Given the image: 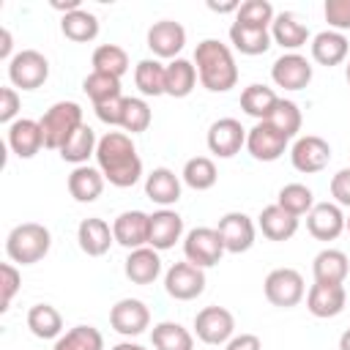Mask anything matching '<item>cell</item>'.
I'll list each match as a JSON object with an SVG mask.
<instances>
[{
  "instance_id": "obj_1",
  "label": "cell",
  "mask_w": 350,
  "mask_h": 350,
  "mask_svg": "<svg viewBox=\"0 0 350 350\" xmlns=\"http://www.w3.org/2000/svg\"><path fill=\"white\" fill-rule=\"evenodd\" d=\"M96 164L104 175L118 189H129L139 180L142 175V161L137 156V148L126 131H107L98 145H96Z\"/></svg>"
},
{
  "instance_id": "obj_2",
  "label": "cell",
  "mask_w": 350,
  "mask_h": 350,
  "mask_svg": "<svg viewBox=\"0 0 350 350\" xmlns=\"http://www.w3.org/2000/svg\"><path fill=\"white\" fill-rule=\"evenodd\" d=\"M194 66L202 88L211 93H227L238 82V66H235L232 49L219 38H205L197 44Z\"/></svg>"
},
{
  "instance_id": "obj_3",
  "label": "cell",
  "mask_w": 350,
  "mask_h": 350,
  "mask_svg": "<svg viewBox=\"0 0 350 350\" xmlns=\"http://www.w3.org/2000/svg\"><path fill=\"white\" fill-rule=\"evenodd\" d=\"M52 246V235L44 224L38 221H25L16 224L8 238H5V254L11 262H22V265H36L49 254Z\"/></svg>"
},
{
  "instance_id": "obj_4",
  "label": "cell",
  "mask_w": 350,
  "mask_h": 350,
  "mask_svg": "<svg viewBox=\"0 0 350 350\" xmlns=\"http://www.w3.org/2000/svg\"><path fill=\"white\" fill-rule=\"evenodd\" d=\"M38 123L44 131V148L60 150L82 126V107L77 101H57L38 118Z\"/></svg>"
},
{
  "instance_id": "obj_5",
  "label": "cell",
  "mask_w": 350,
  "mask_h": 350,
  "mask_svg": "<svg viewBox=\"0 0 350 350\" xmlns=\"http://www.w3.org/2000/svg\"><path fill=\"white\" fill-rule=\"evenodd\" d=\"M46 77H49V60L38 49H22L8 63V79L14 88L36 90L46 82Z\"/></svg>"
},
{
  "instance_id": "obj_6",
  "label": "cell",
  "mask_w": 350,
  "mask_h": 350,
  "mask_svg": "<svg viewBox=\"0 0 350 350\" xmlns=\"http://www.w3.org/2000/svg\"><path fill=\"white\" fill-rule=\"evenodd\" d=\"M265 298L279 306V309H290V306H298L306 287H304V276L295 271V268H273L268 276H265Z\"/></svg>"
},
{
  "instance_id": "obj_7",
  "label": "cell",
  "mask_w": 350,
  "mask_h": 350,
  "mask_svg": "<svg viewBox=\"0 0 350 350\" xmlns=\"http://www.w3.org/2000/svg\"><path fill=\"white\" fill-rule=\"evenodd\" d=\"M183 254L197 268H211L221 260L224 243L216 232V227H194L183 238Z\"/></svg>"
},
{
  "instance_id": "obj_8",
  "label": "cell",
  "mask_w": 350,
  "mask_h": 350,
  "mask_svg": "<svg viewBox=\"0 0 350 350\" xmlns=\"http://www.w3.org/2000/svg\"><path fill=\"white\" fill-rule=\"evenodd\" d=\"M194 334L205 345H227L235 334V317L224 306H205L194 314Z\"/></svg>"
},
{
  "instance_id": "obj_9",
  "label": "cell",
  "mask_w": 350,
  "mask_h": 350,
  "mask_svg": "<svg viewBox=\"0 0 350 350\" xmlns=\"http://www.w3.org/2000/svg\"><path fill=\"white\" fill-rule=\"evenodd\" d=\"M164 290L175 301H194L205 290V268H197L189 260L170 265L164 273Z\"/></svg>"
},
{
  "instance_id": "obj_10",
  "label": "cell",
  "mask_w": 350,
  "mask_h": 350,
  "mask_svg": "<svg viewBox=\"0 0 350 350\" xmlns=\"http://www.w3.org/2000/svg\"><path fill=\"white\" fill-rule=\"evenodd\" d=\"M216 232L224 243V252H230V254H241L254 246V221L241 211L224 213L216 224Z\"/></svg>"
},
{
  "instance_id": "obj_11",
  "label": "cell",
  "mask_w": 350,
  "mask_h": 350,
  "mask_svg": "<svg viewBox=\"0 0 350 350\" xmlns=\"http://www.w3.org/2000/svg\"><path fill=\"white\" fill-rule=\"evenodd\" d=\"M290 161L298 172L304 175H312V172H320L328 167L331 161V145L317 137V134H306V137H298L293 150H290Z\"/></svg>"
},
{
  "instance_id": "obj_12",
  "label": "cell",
  "mask_w": 350,
  "mask_h": 350,
  "mask_svg": "<svg viewBox=\"0 0 350 350\" xmlns=\"http://www.w3.org/2000/svg\"><path fill=\"white\" fill-rule=\"evenodd\" d=\"M246 145V129L235 118H219L208 129V150L219 159H232Z\"/></svg>"
},
{
  "instance_id": "obj_13",
  "label": "cell",
  "mask_w": 350,
  "mask_h": 350,
  "mask_svg": "<svg viewBox=\"0 0 350 350\" xmlns=\"http://www.w3.org/2000/svg\"><path fill=\"white\" fill-rule=\"evenodd\" d=\"M246 150L257 161H276L287 150V137L282 131H276L268 120H257L246 131Z\"/></svg>"
},
{
  "instance_id": "obj_14",
  "label": "cell",
  "mask_w": 350,
  "mask_h": 350,
  "mask_svg": "<svg viewBox=\"0 0 350 350\" xmlns=\"http://www.w3.org/2000/svg\"><path fill=\"white\" fill-rule=\"evenodd\" d=\"M271 79L276 82V88L304 90L312 82V63L304 55H298V52H287V55H282V57L273 60Z\"/></svg>"
},
{
  "instance_id": "obj_15",
  "label": "cell",
  "mask_w": 350,
  "mask_h": 350,
  "mask_svg": "<svg viewBox=\"0 0 350 350\" xmlns=\"http://www.w3.org/2000/svg\"><path fill=\"white\" fill-rule=\"evenodd\" d=\"M109 325L123 336H139L150 325V312L139 298H120L109 309Z\"/></svg>"
},
{
  "instance_id": "obj_16",
  "label": "cell",
  "mask_w": 350,
  "mask_h": 350,
  "mask_svg": "<svg viewBox=\"0 0 350 350\" xmlns=\"http://www.w3.org/2000/svg\"><path fill=\"white\" fill-rule=\"evenodd\" d=\"M345 213L336 202H314V208L306 213V230L317 241H336L345 230Z\"/></svg>"
},
{
  "instance_id": "obj_17",
  "label": "cell",
  "mask_w": 350,
  "mask_h": 350,
  "mask_svg": "<svg viewBox=\"0 0 350 350\" xmlns=\"http://www.w3.org/2000/svg\"><path fill=\"white\" fill-rule=\"evenodd\" d=\"M112 235H115V243H120L126 249L148 246V238H150V213H145V211H123L112 221Z\"/></svg>"
},
{
  "instance_id": "obj_18",
  "label": "cell",
  "mask_w": 350,
  "mask_h": 350,
  "mask_svg": "<svg viewBox=\"0 0 350 350\" xmlns=\"http://www.w3.org/2000/svg\"><path fill=\"white\" fill-rule=\"evenodd\" d=\"M186 44V30L180 22L175 19H161V22H153L150 30H148V46L156 57H170L175 60L180 55Z\"/></svg>"
},
{
  "instance_id": "obj_19",
  "label": "cell",
  "mask_w": 350,
  "mask_h": 350,
  "mask_svg": "<svg viewBox=\"0 0 350 350\" xmlns=\"http://www.w3.org/2000/svg\"><path fill=\"white\" fill-rule=\"evenodd\" d=\"M345 301H347V293H345L342 284H320V282H314L309 287V293H306V309L320 320L336 317L345 309Z\"/></svg>"
},
{
  "instance_id": "obj_20",
  "label": "cell",
  "mask_w": 350,
  "mask_h": 350,
  "mask_svg": "<svg viewBox=\"0 0 350 350\" xmlns=\"http://www.w3.org/2000/svg\"><path fill=\"white\" fill-rule=\"evenodd\" d=\"M8 148L19 156V159H33L41 148H44V131L38 120L30 118H19L8 126Z\"/></svg>"
},
{
  "instance_id": "obj_21",
  "label": "cell",
  "mask_w": 350,
  "mask_h": 350,
  "mask_svg": "<svg viewBox=\"0 0 350 350\" xmlns=\"http://www.w3.org/2000/svg\"><path fill=\"white\" fill-rule=\"evenodd\" d=\"M183 235V219L180 213L161 208L156 213H150V238L148 246H153L156 252H167L175 246V241H180Z\"/></svg>"
},
{
  "instance_id": "obj_22",
  "label": "cell",
  "mask_w": 350,
  "mask_h": 350,
  "mask_svg": "<svg viewBox=\"0 0 350 350\" xmlns=\"http://www.w3.org/2000/svg\"><path fill=\"white\" fill-rule=\"evenodd\" d=\"M77 241H79V249L88 254V257H101L109 252L115 235H112V227L98 219V216H90V219H82L79 227H77Z\"/></svg>"
},
{
  "instance_id": "obj_23",
  "label": "cell",
  "mask_w": 350,
  "mask_h": 350,
  "mask_svg": "<svg viewBox=\"0 0 350 350\" xmlns=\"http://www.w3.org/2000/svg\"><path fill=\"white\" fill-rule=\"evenodd\" d=\"M126 279L134 282V284H150L159 279L161 273V257L153 246H139V249H131L129 257H126Z\"/></svg>"
},
{
  "instance_id": "obj_24",
  "label": "cell",
  "mask_w": 350,
  "mask_h": 350,
  "mask_svg": "<svg viewBox=\"0 0 350 350\" xmlns=\"http://www.w3.org/2000/svg\"><path fill=\"white\" fill-rule=\"evenodd\" d=\"M257 227L260 232L268 238V241H290L295 232H298V216L287 213L284 208H279L276 202L273 205H265L257 216Z\"/></svg>"
},
{
  "instance_id": "obj_25",
  "label": "cell",
  "mask_w": 350,
  "mask_h": 350,
  "mask_svg": "<svg viewBox=\"0 0 350 350\" xmlns=\"http://www.w3.org/2000/svg\"><path fill=\"white\" fill-rule=\"evenodd\" d=\"M271 38H273L279 46L295 52V49H301V46L309 41V27H306L293 11H282V14H276L273 22H271Z\"/></svg>"
},
{
  "instance_id": "obj_26",
  "label": "cell",
  "mask_w": 350,
  "mask_h": 350,
  "mask_svg": "<svg viewBox=\"0 0 350 350\" xmlns=\"http://www.w3.org/2000/svg\"><path fill=\"white\" fill-rule=\"evenodd\" d=\"M145 194H148V200H153L161 208L175 205L180 200V178L170 167H156L145 178Z\"/></svg>"
},
{
  "instance_id": "obj_27",
  "label": "cell",
  "mask_w": 350,
  "mask_h": 350,
  "mask_svg": "<svg viewBox=\"0 0 350 350\" xmlns=\"http://www.w3.org/2000/svg\"><path fill=\"white\" fill-rule=\"evenodd\" d=\"M197 66L186 57H175L164 68V93L172 98H186L197 85Z\"/></svg>"
},
{
  "instance_id": "obj_28",
  "label": "cell",
  "mask_w": 350,
  "mask_h": 350,
  "mask_svg": "<svg viewBox=\"0 0 350 350\" xmlns=\"http://www.w3.org/2000/svg\"><path fill=\"white\" fill-rule=\"evenodd\" d=\"M312 273L320 284H342L350 273V260L339 249H323L312 262Z\"/></svg>"
},
{
  "instance_id": "obj_29",
  "label": "cell",
  "mask_w": 350,
  "mask_h": 350,
  "mask_svg": "<svg viewBox=\"0 0 350 350\" xmlns=\"http://www.w3.org/2000/svg\"><path fill=\"white\" fill-rule=\"evenodd\" d=\"M271 30L268 27H252V25H241V22H232L230 25V44L241 52V55H262L268 52L271 46Z\"/></svg>"
},
{
  "instance_id": "obj_30",
  "label": "cell",
  "mask_w": 350,
  "mask_h": 350,
  "mask_svg": "<svg viewBox=\"0 0 350 350\" xmlns=\"http://www.w3.org/2000/svg\"><path fill=\"white\" fill-rule=\"evenodd\" d=\"M347 52H350V44L336 30H323V33H317L312 38V57L320 66H328V68L331 66H339L347 57Z\"/></svg>"
},
{
  "instance_id": "obj_31",
  "label": "cell",
  "mask_w": 350,
  "mask_h": 350,
  "mask_svg": "<svg viewBox=\"0 0 350 350\" xmlns=\"http://www.w3.org/2000/svg\"><path fill=\"white\" fill-rule=\"evenodd\" d=\"M104 191V175L98 167H74V172L68 175V194L77 202H93L98 200Z\"/></svg>"
},
{
  "instance_id": "obj_32",
  "label": "cell",
  "mask_w": 350,
  "mask_h": 350,
  "mask_svg": "<svg viewBox=\"0 0 350 350\" xmlns=\"http://www.w3.org/2000/svg\"><path fill=\"white\" fill-rule=\"evenodd\" d=\"M60 30H63V36L68 41L88 44V41H93L98 36V16L85 11V8H77V11H71V14H66L60 19Z\"/></svg>"
},
{
  "instance_id": "obj_33",
  "label": "cell",
  "mask_w": 350,
  "mask_h": 350,
  "mask_svg": "<svg viewBox=\"0 0 350 350\" xmlns=\"http://www.w3.org/2000/svg\"><path fill=\"white\" fill-rule=\"evenodd\" d=\"M27 328L38 339H57L63 331V317L52 304H36L27 312Z\"/></svg>"
},
{
  "instance_id": "obj_34",
  "label": "cell",
  "mask_w": 350,
  "mask_h": 350,
  "mask_svg": "<svg viewBox=\"0 0 350 350\" xmlns=\"http://www.w3.org/2000/svg\"><path fill=\"white\" fill-rule=\"evenodd\" d=\"M96 145H98L96 131H93L88 123H82V126L71 134V139H68L57 153H60V159H63V161H71V164L82 167L90 156H96Z\"/></svg>"
},
{
  "instance_id": "obj_35",
  "label": "cell",
  "mask_w": 350,
  "mask_h": 350,
  "mask_svg": "<svg viewBox=\"0 0 350 350\" xmlns=\"http://www.w3.org/2000/svg\"><path fill=\"white\" fill-rule=\"evenodd\" d=\"M150 339H153V347L156 350H194V336L180 323L164 320V323L153 325Z\"/></svg>"
},
{
  "instance_id": "obj_36",
  "label": "cell",
  "mask_w": 350,
  "mask_h": 350,
  "mask_svg": "<svg viewBox=\"0 0 350 350\" xmlns=\"http://www.w3.org/2000/svg\"><path fill=\"white\" fill-rule=\"evenodd\" d=\"M164 63L156 57H145L134 68V85L139 88L142 96H164Z\"/></svg>"
},
{
  "instance_id": "obj_37",
  "label": "cell",
  "mask_w": 350,
  "mask_h": 350,
  "mask_svg": "<svg viewBox=\"0 0 350 350\" xmlns=\"http://www.w3.org/2000/svg\"><path fill=\"white\" fill-rule=\"evenodd\" d=\"M276 101H279V96L268 85H257V82L243 88V93H241V109L257 120H265L271 115V109L276 107Z\"/></svg>"
},
{
  "instance_id": "obj_38",
  "label": "cell",
  "mask_w": 350,
  "mask_h": 350,
  "mask_svg": "<svg viewBox=\"0 0 350 350\" xmlns=\"http://www.w3.org/2000/svg\"><path fill=\"white\" fill-rule=\"evenodd\" d=\"M183 183L189 186V189H194V191H208L211 186H216V178H219V172H216V164H213V159H208V156H194V159H189L186 164H183Z\"/></svg>"
},
{
  "instance_id": "obj_39",
  "label": "cell",
  "mask_w": 350,
  "mask_h": 350,
  "mask_svg": "<svg viewBox=\"0 0 350 350\" xmlns=\"http://www.w3.org/2000/svg\"><path fill=\"white\" fill-rule=\"evenodd\" d=\"M52 350H104V336L93 325H74L57 336Z\"/></svg>"
},
{
  "instance_id": "obj_40",
  "label": "cell",
  "mask_w": 350,
  "mask_h": 350,
  "mask_svg": "<svg viewBox=\"0 0 350 350\" xmlns=\"http://www.w3.org/2000/svg\"><path fill=\"white\" fill-rule=\"evenodd\" d=\"M93 71H101V74H109V77H123L129 71V55L123 46L118 44H101L96 46L93 52Z\"/></svg>"
},
{
  "instance_id": "obj_41",
  "label": "cell",
  "mask_w": 350,
  "mask_h": 350,
  "mask_svg": "<svg viewBox=\"0 0 350 350\" xmlns=\"http://www.w3.org/2000/svg\"><path fill=\"white\" fill-rule=\"evenodd\" d=\"M82 90L88 93V98L93 101V107L98 104H107L112 98H120V79L118 77H109V74H101V71H90L82 82Z\"/></svg>"
},
{
  "instance_id": "obj_42",
  "label": "cell",
  "mask_w": 350,
  "mask_h": 350,
  "mask_svg": "<svg viewBox=\"0 0 350 350\" xmlns=\"http://www.w3.org/2000/svg\"><path fill=\"white\" fill-rule=\"evenodd\" d=\"M265 120H268L276 131H282L287 139H290V137H295V134L301 131V123H304L298 104H295V101H290V98H279V101H276V107L271 109V115H268Z\"/></svg>"
},
{
  "instance_id": "obj_43",
  "label": "cell",
  "mask_w": 350,
  "mask_h": 350,
  "mask_svg": "<svg viewBox=\"0 0 350 350\" xmlns=\"http://www.w3.org/2000/svg\"><path fill=\"white\" fill-rule=\"evenodd\" d=\"M276 205L284 208V211L293 213V216H304V213H309V211L314 208V194H312V189L304 186V183H287V186L279 189Z\"/></svg>"
},
{
  "instance_id": "obj_44",
  "label": "cell",
  "mask_w": 350,
  "mask_h": 350,
  "mask_svg": "<svg viewBox=\"0 0 350 350\" xmlns=\"http://www.w3.org/2000/svg\"><path fill=\"white\" fill-rule=\"evenodd\" d=\"M153 115H150V107L145 98H131L126 96L123 98V115H120V129L129 131V134H139V131H148Z\"/></svg>"
},
{
  "instance_id": "obj_45",
  "label": "cell",
  "mask_w": 350,
  "mask_h": 350,
  "mask_svg": "<svg viewBox=\"0 0 350 350\" xmlns=\"http://www.w3.org/2000/svg\"><path fill=\"white\" fill-rule=\"evenodd\" d=\"M273 5L268 0H246L241 3L238 14H235V22L241 25H252V27H268L273 22Z\"/></svg>"
},
{
  "instance_id": "obj_46",
  "label": "cell",
  "mask_w": 350,
  "mask_h": 350,
  "mask_svg": "<svg viewBox=\"0 0 350 350\" xmlns=\"http://www.w3.org/2000/svg\"><path fill=\"white\" fill-rule=\"evenodd\" d=\"M323 14H325V22L336 33L350 30V0H325Z\"/></svg>"
},
{
  "instance_id": "obj_47",
  "label": "cell",
  "mask_w": 350,
  "mask_h": 350,
  "mask_svg": "<svg viewBox=\"0 0 350 350\" xmlns=\"http://www.w3.org/2000/svg\"><path fill=\"white\" fill-rule=\"evenodd\" d=\"M19 284H22V273H19L11 262H3V265H0V290H3L0 309H3V312L11 306V301H14L16 290H19Z\"/></svg>"
},
{
  "instance_id": "obj_48",
  "label": "cell",
  "mask_w": 350,
  "mask_h": 350,
  "mask_svg": "<svg viewBox=\"0 0 350 350\" xmlns=\"http://www.w3.org/2000/svg\"><path fill=\"white\" fill-rule=\"evenodd\" d=\"M331 197L336 200L339 208H350V167L339 170L331 178Z\"/></svg>"
},
{
  "instance_id": "obj_49",
  "label": "cell",
  "mask_w": 350,
  "mask_h": 350,
  "mask_svg": "<svg viewBox=\"0 0 350 350\" xmlns=\"http://www.w3.org/2000/svg\"><path fill=\"white\" fill-rule=\"evenodd\" d=\"M16 112H19V93L14 88H0V120L11 126Z\"/></svg>"
},
{
  "instance_id": "obj_50",
  "label": "cell",
  "mask_w": 350,
  "mask_h": 350,
  "mask_svg": "<svg viewBox=\"0 0 350 350\" xmlns=\"http://www.w3.org/2000/svg\"><path fill=\"white\" fill-rule=\"evenodd\" d=\"M123 98H126V96H120V98H112V101H107V104L93 107V109H96V118H98L101 123H107V126H120V115H123Z\"/></svg>"
},
{
  "instance_id": "obj_51",
  "label": "cell",
  "mask_w": 350,
  "mask_h": 350,
  "mask_svg": "<svg viewBox=\"0 0 350 350\" xmlns=\"http://www.w3.org/2000/svg\"><path fill=\"white\" fill-rule=\"evenodd\" d=\"M224 350H262V342L257 334H238L224 345Z\"/></svg>"
},
{
  "instance_id": "obj_52",
  "label": "cell",
  "mask_w": 350,
  "mask_h": 350,
  "mask_svg": "<svg viewBox=\"0 0 350 350\" xmlns=\"http://www.w3.org/2000/svg\"><path fill=\"white\" fill-rule=\"evenodd\" d=\"M0 57L8 60V63H11V57H14V55H11V33H8L5 27L0 30Z\"/></svg>"
},
{
  "instance_id": "obj_53",
  "label": "cell",
  "mask_w": 350,
  "mask_h": 350,
  "mask_svg": "<svg viewBox=\"0 0 350 350\" xmlns=\"http://www.w3.org/2000/svg\"><path fill=\"white\" fill-rule=\"evenodd\" d=\"M208 8L216 11V14H227V11H235V14H238L241 3H221V5H219V3H208Z\"/></svg>"
},
{
  "instance_id": "obj_54",
  "label": "cell",
  "mask_w": 350,
  "mask_h": 350,
  "mask_svg": "<svg viewBox=\"0 0 350 350\" xmlns=\"http://www.w3.org/2000/svg\"><path fill=\"white\" fill-rule=\"evenodd\" d=\"M112 350H148V347H142V345H137V342H118Z\"/></svg>"
},
{
  "instance_id": "obj_55",
  "label": "cell",
  "mask_w": 350,
  "mask_h": 350,
  "mask_svg": "<svg viewBox=\"0 0 350 350\" xmlns=\"http://www.w3.org/2000/svg\"><path fill=\"white\" fill-rule=\"evenodd\" d=\"M339 350H350V328L339 336Z\"/></svg>"
},
{
  "instance_id": "obj_56",
  "label": "cell",
  "mask_w": 350,
  "mask_h": 350,
  "mask_svg": "<svg viewBox=\"0 0 350 350\" xmlns=\"http://www.w3.org/2000/svg\"><path fill=\"white\" fill-rule=\"evenodd\" d=\"M345 79H347V85H350V60H347V68H345Z\"/></svg>"
},
{
  "instance_id": "obj_57",
  "label": "cell",
  "mask_w": 350,
  "mask_h": 350,
  "mask_svg": "<svg viewBox=\"0 0 350 350\" xmlns=\"http://www.w3.org/2000/svg\"><path fill=\"white\" fill-rule=\"evenodd\" d=\"M345 230H347V232H350V216H347V221H345Z\"/></svg>"
}]
</instances>
